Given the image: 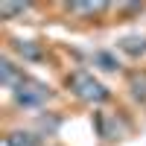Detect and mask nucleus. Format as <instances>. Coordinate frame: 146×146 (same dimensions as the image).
Segmentation results:
<instances>
[{
    "mask_svg": "<svg viewBox=\"0 0 146 146\" xmlns=\"http://www.w3.org/2000/svg\"><path fill=\"white\" fill-rule=\"evenodd\" d=\"M67 88L73 91V96H76V100L88 102V105H102L108 96H111V91H108L91 70H82V67L73 70L70 76H67Z\"/></svg>",
    "mask_w": 146,
    "mask_h": 146,
    "instance_id": "obj_1",
    "label": "nucleus"
},
{
    "mask_svg": "<svg viewBox=\"0 0 146 146\" xmlns=\"http://www.w3.org/2000/svg\"><path fill=\"white\" fill-rule=\"evenodd\" d=\"M50 96H53L50 85H44V82L32 79V76H23L12 88V100L18 105H23V108H41L44 102H50Z\"/></svg>",
    "mask_w": 146,
    "mask_h": 146,
    "instance_id": "obj_2",
    "label": "nucleus"
},
{
    "mask_svg": "<svg viewBox=\"0 0 146 146\" xmlns=\"http://www.w3.org/2000/svg\"><path fill=\"white\" fill-rule=\"evenodd\" d=\"M96 129H100V135L105 140H117V137H123L126 123H120L114 114H100V117H96Z\"/></svg>",
    "mask_w": 146,
    "mask_h": 146,
    "instance_id": "obj_3",
    "label": "nucleus"
},
{
    "mask_svg": "<svg viewBox=\"0 0 146 146\" xmlns=\"http://www.w3.org/2000/svg\"><path fill=\"white\" fill-rule=\"evenodd\" d=\"M6 146H41V137L35 131H23V129H15L6 135Z\"/></svg>",
    "mask_w": 146,
    "mask_h": 146,
    "instance_id": "obj_4",
    "label": "nucleus"
},
{
    "mask_svg": "<svg viewBox=\"0 0 146 146\" xmlns=\"http://www.w3.org/2000/svg\"><path fill=\"white\" fill-rule=\"evenodd\" d=\"M117 47L126 56H143L146 53V38H143V35H126V38L117 41Z\"/></svg>",
    "mask_w": 146,
    "mask_h": 146,
    "instance_id": "obj_5",
    "label": "nucleus"
},
{
    "mask_svg": "<svg viewBox=\"0 0 146 146\" xmlns=\"http://www.w3.org/2000/svg\"><path fill=\"white\" fill-rule=\"evenodd\" d=\"M21 79H23V76H21V73L15 70L12 58H9V56H3V58H0V82H3L6 88H15V85H18Z\"/></svg>",
    "mask_w": 146,
    "mask_h": 146,
    "instance_id": "obj_6",
    "label": "nucleus"
},
{
    "mask_svg": "<svg viewBox=\"0 0 146 146\" xmlns=\"http://www.w3.org/2000/svg\"><path fill=\"white\" fill-rule=\"evenodd\" d=\"M129 91H131V96H135L137 102L146 105V73H131V79H129Z\"/></svg>",
    "mask_w": 146,
    "mask_h": 146,
    "instance_id": "obj_7",
    "label": "nucleus"
},
{
    "mask_svg": "<svg viewBox=\"0 0 146 146\" xmlns=\"http://www.w3.org/2000/svg\"><path fill=\"white\" fill-rule=\"evenodd\" d=\"M91 62L100 67V70H117L120 67V62H117V56H111L108 50H96L94 56H91Z\"/></svg>",
    "mask_w": 146,
    "mask_h": 146,
    "instance_id": "obj_8",
    "label": "nucleus"
},
{
    "mask_svg": "<svg viewBox=\"0 0 146 146\" xmlns=\"http://www.w3.org/2000/svg\"><path fill=\"white\" fill-rule=\"evenodd\" d=\"M70 12H79V15H100V12L108 9V3H79V0H73V3H67Z\"/></svg>",
    "mask_w": 146,
    "mask_h": 146,
    "instance_id": "obj_9",
    "label": "nucleus"
},
{
    "mask_svg": "<svg viewBox=\"0 0 146 146\" xmlns=\"http://www.w3.org/2000/svg\"><path fill=\"white\" fill-rule=\"evenodd\" d=\"M29 9V3H0V18H15V15H23Z\"/></svg>",
    "mask_w": 146,
    "mask_h": 146,
    "instance_id": "obj_10",
    "label": "nucleus"
},
{
    "mask_svg": "<svg viewBox=\"0 0 146 146\" xmlns=\"http://www.w3.org/2000/svg\"><path fill=\"white\" fill-rule=\"evenodd\" d=\"M15 50H18L23 58H32V62H35V58H41V50H38V47H32L29 41H15Z\"/></svg>",
    "mask_w": 146,
    "mask_h": 146,
    "instance_id": "obj_11",
    "label": "nucleus"
}]
</instances>
